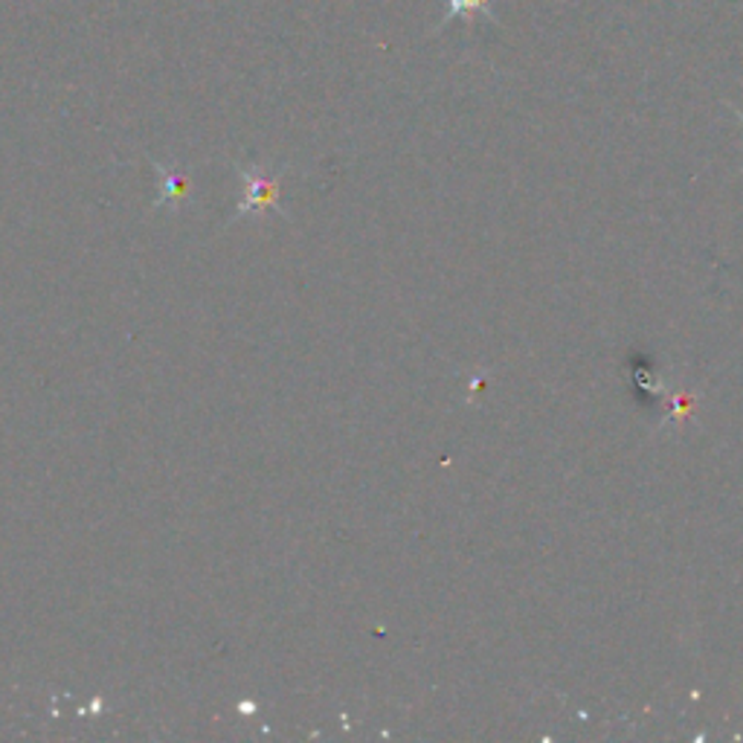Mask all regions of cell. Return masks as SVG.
<instances>
[{
  "instance_id": "6da1fadb",
  "label": "cell",
  "mask_w": 743,
  "mask_h": 743,
  "mask_svg": "<svg viewBox=\"0 0 743 743\" xmlns=\"http://www.w3.org/2000/svg\"><path fill=\"white\" fill-rule=\"evenodd\" d=\"M245 175V186L247 194L241 201V210L238 215H247V212H264L276 207V194H279V180L276 178H264L262 172L256 169H241Z\"/></svg>"
},
{
  "instance_id": "3957f363",
  "label": "cell",
  "mask_w": 743,
  "mask_h": 743,
  "mask_svg": "<svg viewBox=\"0 0 743 743\" xmlns=\"http://www.w3.org/2000/svg\"><path fill=\"white\" fill-rule=\"evenodd\" d=\"M186 192H189V184H186L184 175H163V201Z\"/></svg>"
},
{
  "instance_id": "277c9868",
  "label": "cell",
  "mask_w": 743,
  "mask_h": 743,
  "mask_svg": "<svg viewBox=\"0 0 743 743\" xmlns=\"http://www.w3.org/2000/svg\"><path fill=\"white\" fill-rule=\"evenodd\" d=\"M741 119H743V114H741Z\"/></svg>"
},
{
  "instance_id": "7a4b0ae2",
  "label": "cell",
  "mask_w": 743,
  "mask_h": 743,
  "mask_svg": "<svg viewBox=\"0 0 743 743\" xmlns=\"http://www.w3.org/2000/svg\"><path fill=\"white\" fill-rule=\"evenodd\" d=\"M445 24L450 21H459V17H468L473 21L476 15H491L488 3L491 0H445Z\"/></svg>"
}]
</instances>
